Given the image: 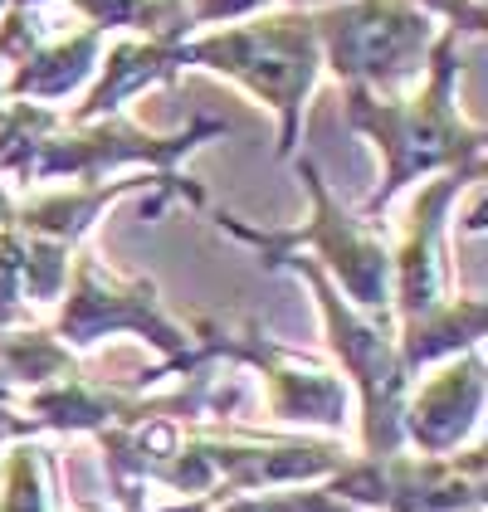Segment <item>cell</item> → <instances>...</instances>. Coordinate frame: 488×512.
<instances>
[{
	"label": "cell",
	"instance_id": "cell-1",
	"mask_svg": "<svg viewBox=\"0 0 488 512\" xmlns=\"http://www.w3.org/2000/svg\"><path fill=\"white\" fill-rule=\"evenodd\" d=\"M459 40L464 35L440 30L425 74L401 93H371L357 83H342L347 127L371 137L381 152V186L362 205V220H376L420 176L484 161V127L459 113V74H464Z\"/></svg>",
	"mask_w": 488,
	"mask_h": 512
},
{
	"label": "cell",
	"instance_id": "cell-2",
	"mask_svg": "<svg viewBox=\"0 0 488 512\" xmlns=\"http://www.w3.org/2000/svg\"><path fill=\"white\" fill-rule=\"evenodd\" d=\"M230 132L225 122H191L186 132H147L122 113L69 118L44 103H0V176L15 181H79L93 186L118 166H147L171 186H181L176 161L196 152L205 137ZM191 181V176H186Z\"/></svg>",
	"mask_w": 488,
	"mask_h": 512
},
{
	"label": "cell",
	"instance_id": "cell-3",
	"mask_svg": "<svg viewBox=\"0 0 488 512\" xmlns=\"http://www.w3.org/2000/svg\"><path fill=\"white\" fill-rule=\"evenodd\" d=\"M181 69H210L220 79H235L249 98L269 103L279 118V157H293L303 137V108L323 74L313 10L279 5L215 30H196L181 40Z\"/></svg>",
	"mask_w": 488,
	"mask_h": 512
},
{
	"label": "cell",
	"instance_id": "cell-4",
	"mask_svg": "<svg viewBox=\"0 0 488 512\" xmlns=\"http://www.w3.org/2000/svg\"><path fill=\"white\" fill-rule=\"evenodd\" d=\"M298 176L313 196V220L298 225V230H259V225H244L240 215L230 210H215V230L235 235L240 244H249L259 254V264H279L288 254H308V259H323V274L337 278V288L347 293V303L366 317H391V249L381 244V235L371 230V220L362 215H347L327 181L318 176V166L308 157H298ZM396 322V317H391Z\"/></svg>",
	"mask_w": 488,
	"mask_h": 512
},
{
	"label": "cell",
	"instance_id": "cell-5",
	"mask_svg": "<svg viewBox=\"0 0 488 512\" xmlns=\"http://www.w3.org/2000/svg\"><path fill=\"white\" fill-rule=\"evenodd\" d=\"M274 269H293L313 293H318V308H323V327H327V347L342 361V371L352 376V386L362 395V459H386L396 449H406V434H401V410H406V391L410 376L396 356V322L391 317H366L357 313L323 274L318 259L308 254H288Z\"/></svg>",
	"mask_w": 488,
	"mask_h": 512
},
{
	"label": "cell",
	"instance_id": "cell-6",
	"mask_svg": "<svg viewBox=\"0 0 488 512\" xmlns=\"http://www.w3.org/2000/svg\"><path fill=\"white\" fill-rule=\"evenodd\" d=\"M323 69L337 83L371 93H401L425 74L440 25L415 0H332L313 5Z\"/></svg>",
	"mask_w": 488,
	"mask_h": 512
},
{
	"label": "cell",
	"instance_id": "cell-7",
	"mask_svg": "<svg viewBox=\"0 0 488 512\" xmlns=\"http://www.w3.org/2000/svg\"><path fill=\"white\" fill-rule=\"evenodd\" d=\"M64 347H93L108 332H137L142 342H152L166 356V376L171 371H196L205 366L196 337L171 322V313L157 298L152 278H118L108 274L93 254H74L69 283H64V313L49 327Z\"/></svg>",
	"mask_w": 488,
	"mask_h": 512
},
{
	"label": "cell",
	"instance_id": "cell-8",
	"mask_svg": "<svg viewBox=\"0 0 488 512\" xmlns=\"http://www.w3.org/2000/svg\"><path fill=\"white\" fill-rule=\"evenodd\" d=\"M196 347L205 361H225V366H249L259 371L264 381V405L274 420H293V425H323L337 430L347 420V381L313 361V356L279 347L259 322H240V327H225L215 317L196 322Z\"/></svg>",
	"mask_w": 488,
	"mask_h": 512
},
{
	"label": "cell",
	"instance_id": "cell-9",
	"mask_svg": "<svg viewBox=\"0 0 488 512\" xmlns=\"http://www.w3.org/2000/svg\"><path fill=\"white\" fill-rule=\"evenodd\" d=\"M323 483L352 508L469 512L484 508V449H469V454H410V449H396L386 459L352 454Z\"/></svg>",
	"mask_w": 488,
	"mask_h": 512
},
{
	"label": "cell",
	"instance_id": "cell-10",
	"mask_svg": "<svg viewBox=\"0 0 488 512\" xmlns=\"http://www.w3.org/2000/svg\"><path fill=\"white\" fill-rule=\"evenodd\" d=\"M484 176V161H469V166H454V171H440L406 220V235L391 249V317L396 327H410L425 313L445 308L454 298L449 288V259H445V215L454 196L464 186H474Z\"/></svg>",
	"mask_w": 488,
	"mask_h": 512
},
{
	"label": "cell",
	"instance_id": "cell-11",
	"mask_svg": "<svg viewBox=\"0 0 488 512\" xmlns=\"http://www.w3.org/2000/svg\"><path fill=\"white\" fill-rule=\"evenodd\" d=\"M484 410V356L459 352L445 361V371H435L425 386L406 391L401 410V434L420 454H454L459 439L479 425Z\"/></svg>",
	"mask_w": 488,
	"mask_h": 512
},
{
	"label": "cell",
	"instance_id": "cell-12",
	"mask_svg": "<svg viewBox=\"0 0 488 512\" xmlns=\"http://www.w3.org/2000/svg\"><path fill=\"white\" fill-rule=\"evenodd\" d=\"M108 35H98L93 25H83L74 35H59V40H35L10 69V79H0V98L10 103H59V98H74L83 93L93 74H98V59L108 49Z\"/></svg>",
	"mask_w": 488,
	"mask_h": 512
},
{
	"label": "cell",
	"instance_id": "cell-13",
	"mask_svg": "<svg viewBox=\"0 0 488 512\" xmlns=\"http://www.w3.org/2000/svg\"><path fill=\"white\" fill-rule=\"evenodd\" d=\"M181 74V40H122L113 49H103L98 74L83 88V98L69 108V118H108L122 113L137 93L171 83Z\"/></svg>",
	"mask_w": 488,
	"mask_h": 512
},
{
	"label": "cell",
	"instance_id": "cell-14",
	"mask_svg": "<svg viewBox=\"0 0 488 512\" xmlns=\"http://www.w3.org/2000/svg\"><path fill=\"white\" fill-rule=\"evenodd\" d=\"M132 186H152L147 176H137V181H93V186H69V191H54V196H40V200H25V205H15L10 210V225L15 230H25V235H40V239H59V244H69V249H79V239L93 230V220H98V210L103 205H113L122 191H132Z\"/></svg>",
	"mask_w": 488,
	"mask_h": 512
},
{
	"label": "cell",
	"instance_id": "cell-15",
	"mask_svg": "<svg viewBox=\"0 0 488 512\" xmlns=\"http://www.w3.org/2000/svg\"><path fill=\"white\" fill-rule=\"evenodd\" d=\"M69 10H79L98 35H108V30H127L137 40H186V35H196L186 0H69Z\"/></svg>",
	"mask_w": 488,
	"mask_h": 512
},
{
	"label": "cell",
	"instance_id": "cell-16",
	"mask_svg": "<svg viewBox=\"0 0 488 512\" xmlns=\"http://www.w3.org/2000/svg\"><path fill=\"white\" fill-rule=\"evenodd\" d=\"M49 449L40 444H15L0 478V512H54V483H49ZM103 512V508H83Z\"/></svg>",
	"mask_w": 488,
	"mask_h": 512
},
{
	"label": "cell",
	"instance_id": "cell-17",
	"mask_svg": "<svg viewBox=\"0 0 488 512\" xmlns=\"http://www.w3.org/2000/svg\"><path fill=\"white\" fill-rule=\"evenodd\" d=\"M210 512H357L352 503H342L327 483L318 488H293L288 493H235V498H220Z\"/></svg>",
	"mask_w": 488,
	"mask_h": 512
},
{
	"label": "cell",
	"instance_id": "cell-18",
	"mask_svg": "<svg viewBox=\"0 0 488 512\" xmlns=\"http://www.w3.org/2000/svg\"><path fill=\"white\" fill-rule=\"evenodd\" d=\"M440 30H454V35H484L488 10L484 0H415Z\"/></svg>",
	"mask_w": 488,
	"mask_h": 512
},
{
	"label": "cell",
	"instance_id": "cell-19",
	"mask_svg": "<svg viewBox=\"0 0 488 512\" xmlns=\"http://www.w3.org/2000/svg\"><path fill=\"white\" fill-rule=\"evenodd\" d=\"M5 5H20V10H40L44 0H5Z\"/></svg>",
	"mask_w": 488,
	"mask_h": 512
}]
</instances>
